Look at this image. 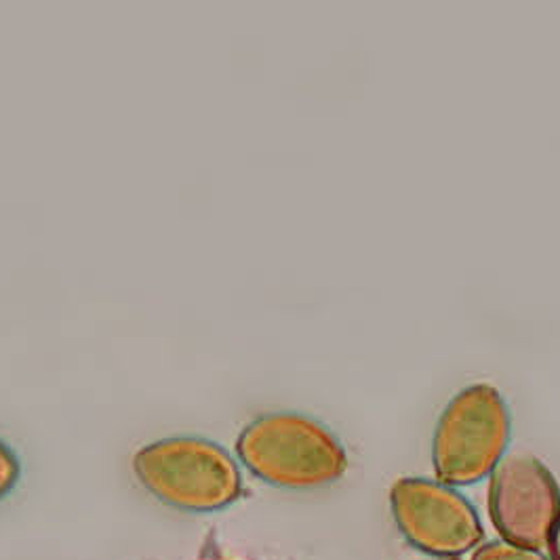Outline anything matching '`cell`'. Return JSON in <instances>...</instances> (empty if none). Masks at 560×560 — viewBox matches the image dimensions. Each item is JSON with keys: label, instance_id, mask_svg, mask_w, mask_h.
Instances as JSON below:
<instances>
[{"label": "cell", "instance_id": "1", "mask_svg": "<svg viewBox=\"0 0 560 560\" xmlns=\"http://www.w3.org/2000/svg\"><path fill=\"white\" fill-rule=\"evenodd\" d=\"M508 411L500 394L475 386L448 405L436 434V462L448 477L485 472L504 451Z\"/></svg>", "mask_w": 560, "mask_h": 560}, {"label": "cell", "instance_id": "2", "mask_svg": "<svg viewBox=\"0 0 560 560\" xmlns=\"http://www.w3.org/2000/svg\"><path fill=\"white\" fill-rule=\"evenodd\" d=\"M241 451L259 470L277 475H331L341 448L320 425L298 416H272L243 434Z\"/></svg>", "mask_w": 560, "mask_h": 560}]
</instances>
